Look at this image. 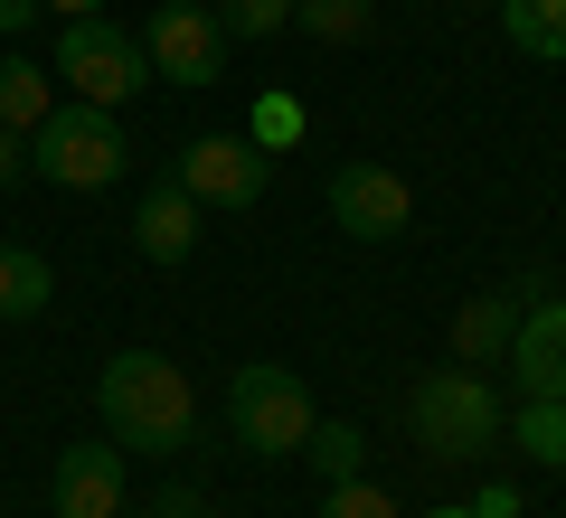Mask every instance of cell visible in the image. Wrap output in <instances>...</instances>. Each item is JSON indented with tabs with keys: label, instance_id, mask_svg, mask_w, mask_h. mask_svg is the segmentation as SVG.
<instances>
[{
	"label": "cell",
	"instance_id": "obj_3",
	"mask_svg": "<svg viewBox=\"0 0 566 518\" xmlns=\"http://www.w3.org/2000/svg\"><path fill=\"white\" fill-rule=\"evenodd\" d=\"M227 424H237V453L245 462H293L312 443V424H322V405H312V387L293 378V368L255 359L227 378Z\"/></svg>",
	"mask_w": 566,
	"mask_h": 518
},
{
	"label": "cell",
	"instance_id": "obj_9",
	"mask_svg": "<svg viewBox=\"0 0 566 518\" xmlns=\"http://www.w3.org/2000/svg\"><path fill=\"white\" fill-rule=\"evenodd\" d=\"M48 509L57 518H123V443H76V453H57Z\"/></svg>",
	"mask_w": 566,
	"mask_h": 518
},
{
	"label": "cell",
	"instance_id": "obj_4",
	"mask_svg": "<svg viewBox=\"0 0 566 518\" xmlns=\"http://www.w3.org/2000/svg\"><path fill=\"white\" fill-rule=\"evenodd\" d=\"M123 160H133V151H123V114L76 104V95L29 133V180H48V189H114Z\"/></svg>",
	"mask_w": 566,
	"mask_h": 518
},
{
	"label": "cell",
	"instance_id": "obj_26",
	"mask_svg": "<svg viewBox=\"0 0 566 518\" xmlns=\"http://www.w3.org/2000/svg\"><path fill=\"white\" fill-rule=\"evenodd\" d=\"M424 518H472V509H424Z\"/></svg>",
	"mask_w": 566,
	"mask_h": 518
},
{
	"label": "cell",
	"instance_id": "obj_14",
	"mask_svg": "<svg viewBox=\"0 0 566 518\" xmlns=\"http://www.w3.org/2000/svg\"><path fill=\"white\" fill-rule=\"evenodd\" d=\"M48 293H57V274L39 245H0V320H39Z\"/></svg>",
	"mask_w": 566,
	"mask_h": 518
},
{
	"label": "cell",
	"instance_id": "obj_11",
	"mask_svg": "<svg viewBox=\"0 0 566 518\" xmlns=\"http://www.w3.org/2000/svg\"><path fill=\"white\" fill-rule=\"evenodd\" d=\"M520 302L528 293H472L463 311H453V359L463 368H491L510 349V330H520Z\"/></svg>",
	"mask_w": 566,
	"mask_h": 518
},
{
	"label": "cell",
	"instance_id": "obj_8",
	"mask_svg": "<svg viewBox=\"0 0 566 518\" xmlns=\"http://www.w3.org/2000/svg\"><path fill=\"white\" fill-rule=\"evenodd\" d=\"M406 218H416V189H406L387 160H340V170H331V226H340V236L387 245V236H406Z\"/></svg>",
	"mask_w": 566,
	"mask_h": 518
},
{
	"label": "cell",
	"instance_id": "obj_12",
	"mask_svg": "<svg viewBox=\"0 0 566 518\" xmlns=\"http://www.w3.org/2000/svg\"><path fill=\"white\" fill-rule=\"evenodd\" d=\"M57 114V76H48L39 57H29V47H0V123H10V133H39V123Z\"/></svg>",
	"mask_w": 566,
	"mask_h": 518
},
{
	"label": "cell",
	"instance_id": "obj_1",
	"mask_svg": "<svg viewBox=\"0 0 566 518\" xmlns=\"http://www.w3.org/2000/svg\"><path fill=\"white\" fill-rule=\"evenodd\" d=\"M95 415H104V434L123 453H189V434H199V387L161 349H123L95 378Z\"/></svg>",
	"mask_w": 566,
	"mask_h": 518
},
{
	"label": "cell",
	"instance_id": "obj_15",
	"mask_svg": "<svg viewBox=\"0 0 566 518\" xmlns=\"http://www.w3.org/2000/svg\"><path fill=\"white\" fill-rule=\"evenodd\" d=\"M501 29H510V47L538 57V66L566 57V0H501Z\"/></svg>",
	"mask_w": 566,
	"mask_h": 518
},
{
	"label": "cell",
	"instance_id": "obj_2",
	"mask_svg": "<svg viewBox=\"0 0 566 518\" xmlns=\"http://www.w3.org/2000/svg\"><path fill=\"white\" fill-rule=\"evenodd\" d=\"M406 424H416V443H424L434 462H482L491 443H501L510 415H501V397H491L482 368L453 359V368H434V378L406 387Z\"/></svg>",
	"mask_w": 566,
	"mask_h": 518
},
{
	"label": "cell",
	"instance_id": "obj_24",
	"mask_svg": "<svg viewBox=\"0 0 566 518\" xmlns=\"http://www.w3.org/2000/svg\"><path fill=\"white\" fill-rule=\"evenodd\" d=\"M161 518H208V499L199 490H161Z\"/></svg>",
	"mask_w": 566,
	"mask_h": 518
},
{
	"label": "cell",
	"instance_id": "obj_23",
	"mask_svg": "<svg viewBox=\"0 0 566 518\" xmlns=\"http://www.w3.org/2000/svg\"><path fill=\"white\" fill-rule=\"evenodd\" d=\"M472 518H520V490H510V480H491V490L472 499Z\"/></svg>",
	"mask_w": 566,
	"mask_h": 518
},
{
	"label": "cell",
	"instance_id": "obj_27",
	"mask_svg": "<svg viewBox=\"0 0 566 518\" xmlns=\"http://www.w3.org/2000/svg\"><path fill=\"white\" fill-rule=\"evenodd\" d=\"M123 518H133V509H123ZM142 518H161V509H142Z\"/></svg>",
	"mask_w": 566,
	"mask_h": 518
},
{
	"label": "cell",
	"instance_id": "obj_19",
	"mask_svg": "<svg viewBox=\"0 0 566 518\" xmlns=\"http://www.w3.org/2000/svg\"><path fill=\"white\" fill-rule=\"evenodd\" d=\"M218 29L227 39H274V29H293V0H218Z\"/></svg>",
	"mask_w": 566,
	"mask_h": 518
},
{
	"label": "cell",
	"instance_id": "obj_20",
	"mask_svg": "<svg viewBox=\"0 0 566 518\" xmlns=\"http://www.w3.org/2000/svg\"><path fill=\"white\" fill-rule=\"evenodd\" d=\"M322 518H397V490H378V480H331V499H322Z\"/></svg>",
	"mask_w": 566,
	"mask_h": 518
},
{
	"label": "cell",
	"instance_id": "obj_16",
	"mask_svg": "<svg viewBox=\"0 0 566 518\" xmlns=\"http://www.w3.org/2000/svg\"><path fill=\"white\" fill-rule=\"evenodd\" d=\"M293 29L322 47H359L378 29V0H293Z\"/></svg>",
	"mask_w": 566,
	"mask_h": 518
},
{
	"label": "cell",
	"instance_id": "obj_17",
	"mask_svg": "<svg viewBox=\"0 0 566 518\" xmlns=\"http://www.w3.org/2000/svg\"><path fill=\"white\" fill-rule=\"evenodd\" d=\"M303 462H312L322 480H359V472H368V434H359V424H340V415H331V424H312Z\"/></svg>",
	"mask_w": 566,
	"mask_h": 518
},
{
	"label": "cell",
	"instance_id": "obj_25",
	"mask_svg": "<svg viewBox=\"0 0 566 518\" xmlns=\"http://www.w3.org/2000/svg\"><path fill=\"white\" fill-rule=\"evenodd\" d=\"M39 10H48V20H95L104 0H39Z\"/></svg>",
	"mask_w": 566,
	"mask_h": 518
},
{
	"label": "cell",
	"instance_id": "obj_13",
	"mask_svg": "<svg viewBox=\"0 0 566 518\" xmlns=\"http://www.w3.org/2000/svg\"><path fill=\"white\" fill-rule=\"evenodd\" d=\"M501 434L520 443V462H538V472H566V397H520V415H510Z\"/></svg>",
	"mask_w": 566,
	"mask_h": 518
},
{
	"label": "cell",
	"instance_id": "obj_5",
	"mask_svg": "<svg viewBox=\"0 0 566 518\" xmlns=\"http://www.w3.org/2000/svg\"><path fill=\"white\" fill-rule=\"evenodd\" d=\"M48 76H57L76 104H104V114H123V104L151 85V57H142L133 29H114V20L95 10V20H66V29H57V66H48Z\"/></svg>",
	"mask_w": 566,
	"mask_h": 518
},
{
	"label": "cell",
	"instance_id": "obj_10",
	"mask_svg": "<svg viewBox=\"0 0 566 518\" xmlns=\"http://www.w3.org/2000/svg\"><path fill=\"white\" fill-rule=\"evenodd\" d=\"M199 218H208V208L161 170V180L142 189V208H133V245H142V264H161V274H170V264H189V255H199Z\"/></svg>",
	"mask_w": 566,
	"mask_h": 518
},
{
	"label": "cell",
	"instance_id": "obj_21",
	"mask_svg": "<svg viewBox=\"0 0 566 518\" xmlns=\"http://www.w3.org/2000/svg\"><path fill=\"white\" fill-rule=\"evenodd\" d=\"M39 20H48L39 0H0V39H10V47H29V29H39Z\"/></svg>",
	"mask_w": 566,
	"mask_h": 518
},
{
	"label": "cell",
	"instance_id": "obj_6",
	"mask_svg": "<svg viewBox=\"0 0 566 518\" xmlns=\"http://www.w3.org/2000/svg\"><path fill=\"white\" fill-rule=\"evenodd\" d=\"M170 180H180L208 218H245V208L274 189V151H255L245 133H199V141H180Z\"/></svg>",
	"mask_w": 566,
	"mask_h": 518
},
{
	"label": "cell",
	"instance_id": "obj_18",
	"mask_svg": "<svg viewBox=\"0 0 566 518\" xmlns=\"http://www.w3.org/2000/svg\"><path fill=\"white\" fill-rule=\"evenodd\" d=\"M245 141H255V151H293V141H303V104H293V95H255Z\"/></svg>",
	"mask_w": 566,
	"mask_h": 518
},
{
	"label": "cell",
	"instance_id": "obj_29",
	"mask_svg": "<svg viewBox=\"0 0 566 518\" xmlns=\"http://www.w3.org/2000/svg\"><path fill=\"white\" fill-rule=\"evenodd\" d=\"M491 10H501V0H491Z\"/></svg>",
	"mask_w": 566,
	"mask_h": 518
},
{
	"label": "cell",
	"instance_id": "obj_28",
	"mask_svg": "<svg viewBox=\"0 0 566 518\" xmlns=\"http://www.w3.org/2000/svg\"><path fill=\"white\" fill-rule=\"evenodd\" d=\"M557 397H566V378H557Z\"/></svg>",
	"mask_w": 566,
	"mask_h": 518
},
{
	"label": "cell",
	"instance_id": "obj_22",
	"mask_svg": "<svg viewBox=\"0 0 566 518\" xmlns=\"http://www.w3.org/2000/svg\"><path fill=\"white\" fill-rule=\"evenodd\" d=\"M20 180H29V141L0 123V189H20Z\"/></svg>",
	"mask_w": 566,
	"mask_h": 518
},
{
	"label": "cell",
	"instance_id": "obj_7",
	"mask_svg": "<svg viewBox=\"0 0 566 518\" xmlns=\"http://www.w3.org/2000/svg\"><path fill=\"white\" fill-rule=\"evenodd\" d=\"M227 29L218 10H199V0H151V29H142V57H151V76L170 85H218L227 76Z\"/></svg>",
	"mask_w": 566,
	"mask_h": 518
}]
</instances>
